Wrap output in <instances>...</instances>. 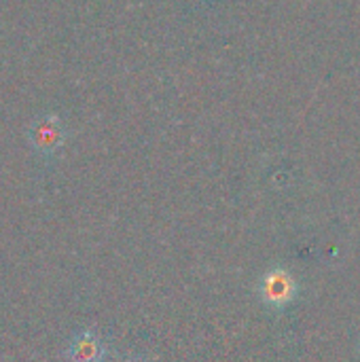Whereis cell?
Wrapping results in <instances>:
<instances>
[{
  "label": "cell",
  "instance_id": "4",
  "mask_svg": "<svg viewBox=\"0 0 360 362\" xmlns=\"http://www.w3.org/2000/svg\"><path fill=\"white\" fill-rule=\"evenodd\" d=\"M123 362H151L149 358H144V356H129V358H125Z\"/></svg>",
  "mask_w": 360,
  "mask_h": 362
},
{
  "label": "cell",
  "instance_id": "3",
  "mask_svg": "<svg viewBox=\"0 0 360 362\" xmlns=\"http://www.w3.org/2000/svg\"><path fill=\"white\" fill-rule=\"evenodd\" d=\"M261 293H263V299L269 305L282 308V305H286L293 299V280H291L289 274H284L280 269L272 272V274H267L263 278Z\"/></svg>",
  "mask_w": 360,
  "mask_h": 362
},
{
  "label": "cell",
  "instance_id": "2",
  "mask_svg": "<svg viewBox=\"0 0 360 362\" xmlns=\"http://www.w3.org/2000/svg\"><path fill=\"white\" fill-rule=\"evenodd\" d=\"M102 358H104V344L95 331H81L68 348L70 362H102Z\"/></svg>",
  "mask_w": 360,
  "mask_h": 362
},
{
  "label": "cell",
  "instance_id": "1",
  "mask_svg": "<svg viewBox=\"0 0 360 362\" xmlns=\"http://www.w3.org/2000/svg\"><path fill=\"white\" fill-rule=\"evenodd\" d=\"M28 138L38 153L53 155L64 144L66 134H64V127L57 117H42L32 125Z\"/></svg>",
  "mask_w": 360,
  "mask_h": 362
}]
</instances>
